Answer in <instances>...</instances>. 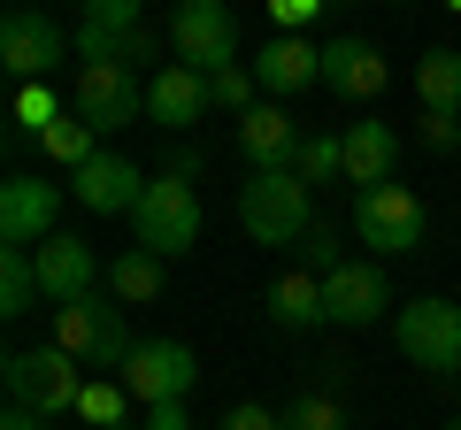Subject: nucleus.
<instances>
[{"label": "nucleus", "mask_w": 461, "mask_h": 430, "mask_svg": "<svg viewBox=\"0 0 461 430\" xmlns=\"http://www.w3.org/2000/svg\"><path fill=\"white\" fill-rule=\"evenodd\" d=\"M47 331H54L47 346H62L69 362L85 369V377H108V369H123V362H131V346H139V338L123 331V300H115L108 284H93L85 300L54 308V315H47Z\"/></svg>", "instance_id": "1"}, {"label": "nucleus", "mask_w": 461, "mask_h": 430, "mask_svg": "<svg viewBox=\"0 0 461 430\" xmlns=\"http://www.w3.org/2000/svg\"><path fill=\"white\" fill-rule=\"evenodd\" d=\"M239 231L254 246H300L315 231V193L293 177V169H254L239 184Z\"/></svg>", "instance_id": "2"}, {"label": "nucleus", "mask_w": 461, "mask_h": 430, "mask_svg": "<svg viewBox=\"0 0 461 430\" xmlns=\"http://www.w3.org/2000/svg\"><path fill=\"white\" fill-rule=\"evenodd\" d=\"M0 384H8V408H32V415H77V399H85V369L69 362L62 346H16L8 354V369H0Z\"/></svg>", "instance_id": "3"}, {"label": "nucleus", "mask_w": 461, "mask_h": 430, "mask_svg": "<svg viewBox=\"0 0 461 430\" xmlns=\"http://www.w3.org/2000/svg\"><path fill=\"white\" fill-rule=\"evenodd\" d=\"M154 54H169V39L147 23L139 0H93V8L77 16V62L139 69V62H154Z\"/></svg>", "instance_id": "4"}, {"label": "nucleus", "mask_w": 461, "mask_h": 430, "mask_svg": "<svg viewBox=\"0 0 461 430\" xmlns=\"http://www.w3.org/2000/svg\"><path fill=\"white\" fill-rule=\"evenodd\" d=\"M131 246L154 254V262H177V254L200 246V193L185 177L162 169V177L147 184V200L131 208Z\"/></svg>", "instance_id": "5"}, {"label": "nucleus", "mask_w": 461, "mask_h": 430, "mask_svg": "<svg viewBox=\"0 0 461 430\" xmlns=\"http://www.w3.org/2000/svg\"><path fill=\"white\" fill-rule=\"evenodd\" d=\"M69 116L93 123L100 139L123 131V123L147 116V85H139V69H115V62H77V77H69Z\"/></svg>", "instance_id": "6"}, {"label": "nucleus", "mask_w": 461, "mask_h": 430, "mask_svg": "<svg viewBox=\"0 0 461 430\" xmlns=\"http://www.w3.org/2000/svg\"><path fill=\"white\" fill-rule=\"evenodd\" d=\"M393 338H400V354H408L415 369H430V377H461V308H454V300H438V292L408 300L400 323H393Z\"/></svg>", "instance_id": "7"}, {"label": "nucleus", "mask_w": 461, "mask_h": 430, "mask_svg": "<svg viewBox=\"0 0 461 430\" xmlns=\"http://www.w3.org/2000/svg\"><path fill=\"white\" fill-rule=\"evenodd\" d=\"M169 54L200 77L215 69H239V16H230L223 0H185L177 16H169Z\"/></svg>", "instance_id": "8"}, {"label": "nucleus", "mask_w": 461, "mask_h": 430, "mask_svg": "<svg viewBox=\"0 0 461 430\" xmlns=\"http://www.w3.org/2000/svg\"><path fill=\"white\" fill-rule=\"evenodd\" d=\"M423 231H430V215H423V200L408 193V184H377V193H362L354 200V238H362L369 254H415L423 246Z\"/></svg>", "instance_id": "9"}, {"label": "nucleus", "mask_w": 461, "mask_h": 430, "mask_svg": "<svg viewBox=\"0 0 461 430\" xmlns=\"http://www.w3.org/2000/svg\"><path fill=\"white\" fill-rule=\"evenodd\" d=\"M69 47H77V31H62V23L39 16V8H16V16L0 23V69L16 85H54V69H62Z\"/></svg>", "instance_id": "10"}, {"label": "nucleus", "mask_w": 461, "mask_h": 430, "mask_svg": "<svg viewBox=\"0 0 461 430\" xmlns=\"http://www.w3.org/2000/svg\"><path fill=\"white\" fill-rule=\"evenodd\" d=\"M200 362L185 338H139L131 362H123V392L147 399V408H185V392H193Z\"/></svg>", "instance_id": "11"}, {"label": "nucleus", "mask_w": 461, "mask_h": 430, "mask_svg": "<svg viewBox=\"0 0 461 430\" xmlns=\"http://www.w3.org/2000/svg\"><path fill=\"white\" fill-rule=\"evenodd\" d=\"M54 215H62V184L47 177H8L0 184V238L23 254H39L54 238Z\"/></svg>", "instance_id": "12"}, {"label": "nucleus", "mask_w": 461, "mask_h": 430, "mask_svg": "<svg viewBox=\"0 0 461 430\" xmlns=\"http://www.w3.org/2000/svg\"><path fill=\"white\" fill-rule=\"evenodd\" d=\"M384 308H393V277H384L377 262H339L323 277V315H330V323H346V331L377 323Z\"/></svg>", "instance_id": "13"}, {"label": "nucleus", "mask_w": 461, "mask_h": 430, "mask_svg": "<svg viewBox=\"0 0 461 430\" xmlns=\"http://www.w3.org/2000/svg\"><path fill=\"white\" fill-rule=\"evenodd\" d=\"M208 108H215V100H208V77H200V69L162 62L147 77V123H154V131H193Z\"/></svg>", "instance_id": "14"}, {"label": "nucleus", "mask_w": 461, "mask_h": 430, "mask_svg": "<svg viewBox=\"0 0 461 430\" xmlns=\"http://www.w3.org/2000/svg\"><path fill=\"white\" fill-rule=\"evenodd\" d=\"M154 177H139V162H123V154H100V162H85L77 177H69V200L93 215H131L139 200H147Z\"/></svg>", "instance_id": "15"}, {"label": "nucleus", "mask_w": 461, "mask_h": 430, "mask_svg": "<svg viewBox=\"0 0 461 430\" xmlns=\"http://www.w3.org/2000/svg\"><path fill=\"white\" fill-rule=\"evenodd\" d=\"M32 262H39V292H47V308H69V300H85L93 284H108V277H100V262H93V246L69 238V231H54Z\"/></svg>", "instance_id": "16"}, {"label": "nucleus", "mask_w": 461, "mask_h": 430, "mask_svg": "<svg viewBox=\"0 0 461 430\" xmlns=\"http://www.w3.org/2000/svg\"><path fill=\"white\" fill-rule=\"evenodd\" d=\"M300 123L293 108H277V100H262L254 116H239V154H247V169H293L300 162Z\"/></svg>", "instance_id": "17"}, {"label": "nucleus", "mask_w": 461, "mask_h": 430, "mask_svg": "<svg viewBox=\"0 0 461 430\" xmlns=\"http://www.w3.org/2000/svg\"><path fill=\"white\" fill-rule=\"evenodd\" d=\"M254 85H262V93L285 108L293 93L323 85V47H308V39H269V47L254 54Z\"/></svg>", "instance_id": "18"}, {"label": "nucleus", "mask_w": 461, "mask_h": 430, "mask_svg": "<svg viewBox=\"0 0 461 430\" xmlns=\"http://www.w3.org/2000/svg\"><path fill=\"white\" fill-rule=\"evenodd\" d=\"M384 77H393V62H384L369 39H330V47H323V85L339 100H377Z\"/></svg>", "instance_id": "19"}, {"label": "nucleus", "mask_w": 461, "mask_h": 430, "mask_svg": "<svg viewBox=\"0 0 461 430\" xmlns=\"http://www.w3.org/2000/svg\"><path fill=\"white\" fill-rule=\"evenodd\" d=\"M339 147H346V184H362V193L393 184V169H400V131L393 123H346Z\"/></svg>", "instance_id": "20"}, {"label": "nucleus", "mask_w": 461, "mask_h": 430, "mask_svg": "<svg viewBox=\"0 0 461 430\" xmlns=\"http://www.w3.org/2000/svg\"><path fill=\"white\" fill-rule=\"evenodd\" d=\"M269 323H285V331H315V323H330V315H323V277L285 269V277L269 284Z\"/></svg>", "instance_id": "21"}, {"label": "nucleus", "mask_w": 461, "mask_h": 430, "mask_svg": "<svg viewBox=\"0 0 461 430\" xmlns=\"http://www.w3.org/2000/svg\"><path fill=\"white\" fill-rule=\"evenodd\" d=\"M415 93L430 116H461V47H430L415 62Z\"/></svg>", "instance_id": "22"}, {"label": "nucleus", "mask_w": 461, "mask_h": 430, "mask_svg": "<svg viewBox=\"0 0 461 430\" xmlns=\"http://www.w3.org/2000/svg\"><path fill=\"white\" fill-rule=\"evenodd\" d=\"M39 262L23 246H0V315H8V323H16V315H32L39 308Z\"/></svg>", "instance_id": "23"}, {"label": "nucleus", "mask_w": 461, "mask_h": 430, "mask_svg": "<svg viewBox=\"0 0 461 430\" xmlns=\"http://www.w3.org/2000/svg\"><path fill=\"white\" fill-rule=\"evenodd\" d=\"M108 292L123 300V308H147V300H162V262H154V254H115L108 262Z\"/></svg>", "instance_id": "24"}, {"label": "nucleus", "mask_w": 461, "mask_h": 430, "mask_svg": "<svg viewBox=\"0 0 461 430\" xmlns=\"http://www.w3.org/2000/svg\"><path fill=\"white\" fill-rule=\"evenodd\" d=\"M77 415L93 430H131L123 415H131V392H123V377H93L85 384V399H77Z\"/></svg>", "instance_id": "25"}, {"label": "nucleus", "mask_w": 461, "mask_h": 430, "mask_svg": "<svg viewBox=\"0 0 461 430\" xmlns=\"http://www.w3.org/2000/svg\"><path fill=\"white\" fill-rule=\"evenodd\" d=\"M277 423H285V430H354L330 392H293V399L277 408Z\"/></svg>", "instance_id": "26"}, {"label": "nucleus", "mask_w": 461, "mask_h": 430, "mask_svg": "<svg viewBox=\"0 0 461 430\" xmlns=\"http://www.w3.org/2000/svg\"><path fill=\"white\" fill-rule=\"evenodd\" d=\"M47 154H54V162L69 169V177H77L85 162H100V131H93V123H77V116H69V123H54V131H47Z\"/></svg>", "instance_id": "27"}, {"label": "nucleus", "mask_w": 461, "mask_h": 430, "mask_svg": "<svg viewBox=\"0 0 461 430\" xmlns=\"http://www.w3.org/2000/svg\"><path fill=\"white\" fill-rule=\"evenodd\" d=\"M293 177L308 184V193H315V184H339V177H346V147H339V139H300Z\"/></svg>", "instance_id": "28"}, {"label": "nucleus", "mask_w": 461, "mask_h": 430, "mask_svg": "<svg viewBox=\"0 0 461 430\" xmlns=\"http://www.w3.org/2000/svg\"><path fill=\"white\" fill-rule=\"evenodd\" d=\"M54 123H69V116H62V93H54V85H23V93H16V131L47 139Z\"/></svg>", "instance_id": "29"}, {"label": "nucleus", "mask_w": 461, "mask_h": 430, "mask_svg": "<svg viewBox=\"0 0 461 430\" xmlns=\"http://www.w3.org/2000/svg\"><path fill=\"white\" fill-rule=\"evenodd\" d=\"M254 93H262V85H254L247 69H215V77H208V100H215V108H223L230 123H239V116H254V108H262V100H254Z\"/></svg>", "instance_id": "30"}, {"label": "nucleus", "mask_w": 461, "mask_h": 430, "mask_svg": "<svg viewBox=\"0 0 461 430\" xmlns=\"http://www.w3.org/2000/svg\"><path fill=\"white\" fill-rule=\"evenodd\" d=\"M339 262H346V254H339V223H323V215H315V231L300 238V269H308V277H330Z\"/></svg>", "instance_id": "31"}, {"label": "nucleus", "mask_w": 461, "mask_h": 430, "mask_svg": "<svg viewBox=\"0 0 461 430\" xmlns=\"http://www.w3.org/2000/svg\"><path fill=\"white\" fill-rule=\"evenodd\" d=\"M215 430H285V423H277V408H262V399H239V408H223Z\"/></svg>", "instance_id": "32"}, {"label": "nucleus", "mask_w": 461, "mask_h": 430, "mask_svg": "<svg viewBox=\"0 0 461 430\" xmlns=\"http://www.w3.org/2000/svg\"><path fill=\"white\" fill-rule=\"evenodd\" d=\"M415 139H423L430 154H454V147H461V116H430V108H423V123H415Z\"/></svg>", "instance_id": "33"}, {"label": "nucleus", "mask_w": 461, "mask_h": 430, "mask_svg": "<svg viewBox=\"0 0 461 430\" xmlns=\"http://www.w3.org/2000/svg\"><path fill=\"white\" fill-rule=\"evenodd\" d=\"M315 8H323V0H277V8H269V16H277V39H300V23H315Z\"/></svg>", "instance_id": "34"}, {"label": "nucleus", "mask_w": 461, "mask_h": 430, "mask_svg": "<svg viewBox=\"0 0 461 430\" xmlns=\"http://www.w3.org/2000/svg\"><path fill=\"white\" fill-rule=\"evenodd\" d=\"M139 430H193V415H185V408H147Z\"/></svg>", "instance_id": "35"}, {"label": "nucleus", "mask_w": 461, "mask_h": 430, "mask_svg": "<svg viewBox=\"0 0 461 430\" xmlns=\"http://www.w3.org/2000/svg\"><path fill=\"white\" fill-rule=\"evenodd\" d=\"M0 430H54V423H47V415H32V408H8V415H0Z\"/></svg>", "instance_id": "36"}, {"label": "nucleus", "mask_w": 461, "mask_h": 430, "mask_svg": "<svg viewBox=\"0 0 461 430\" xmlns=\"http://www.w3.org/2000/svg\"><path fill=\"white\" fill-rule=\"evenodd\" d=\"M446 430H461V415H454V423H446Z\"/></svg>", "instance_id": "37"}]
</instances>
